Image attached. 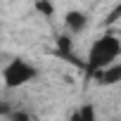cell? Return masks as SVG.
I'll list each match as a JSON object with an SVG mask.
<instances>
[{"label":"cell","mask_w":121,"mask_h":121,"mask_svg":"<svg viewBox=\"0 0 121 121\" xmlns=\"http://www.w3.org/2000/svg\"><path fill=\"white\" fill-rule=\"evenodd\" d=\"M119 55H121V40H119V36L104 33V36L95 38L93 45H90V50H88V59H86V74H88V78L97 69L116 62Z\"/></svg>","instance_id":"6da1fadb"},{"label":"cell","mask_w":121,"mask_h":121,"mask_svg":"<svg viewBox=\"0 0 121 121\" xmlns=\"http://www.w3.org/2000/svg\"><path fill=\"white\" fill-rule=\"evenodd\" d=\"M36 76H38V67L31 64V62H26V59H19V57L12 59V62L3 69V83H5V88H10V90L31 83Z\"/></svg>","instance_id":"7a4b0ae2"},{"label":"cell","mask_w":121,"mask_h":121,"mask_svg":"<svg viewBox=\"0 0 121 121\" xmlns=\"http://www.w3.org/2000/svg\"><path fill=\"white\" fill-rule=\"evenodd\" d=\"M90 78H93L97 86H116V83L121 81V64L112 62V64H107V67L97 69Z\"/></svg>","instance_id":"3957f363"},{"label":"cell","mask_w":121,"mask_h":121,"mask_svg":"<svg viewBox=\"0 0 121 121\" xmlns=\"http://www.w3.org/2000/svg\"><path fill=\"white\" fill-rule=\"evenodd\" d=\"M64 24H67L69 33H83L88 29V14L81 10H69L64 14Z\"/></svg>","instance_id":"277c9868"},{"label":"cell","mask_w":121,"mask_h":121,"mask_svg":"<svg viewBox=\"0 0 121 121\" xmlns=\"http://www.w3.org/2000/svg\"><path fill=\"white\" fill-rule=\"evenodd\" d=\"M71 121H95V109L90 104H83L76 114H71Z\"/></svg>","instance_id":"5b68a950"},{"label":"cell","mask_w":121,"mask_h":121,"mask_svg":"<svg viewBox=\"0 0 121 121\" xmlns=\"http://www.w3.org/2000/svg\"><path fill=\"white\" fill-rule=\"evenodd\" d=\"M71 36L69 33H62L57 38V50H59V55H64V57H69V52H71Z\"/></svg>","instance_id":"8992f818"},{"label":"cell","mask_w":121,"mask_h":121,"mask_svg":"<svg viewBox=\"0 0 121 121\" xmlns=\"http://www.w3.org/2000/svg\"><path fill=\"white\" fill-rule=\"evenodd\" d=\"M36 10H38V14H45V17H52L55 14L52 0H36Z\"/></svg>","instance_id":"52a82bcc"},{"label":"cell","mask_w":121,"mask_h":121,"mask_svg":"<svg viewBox=\"0 0 121 121\" xmlns=\"http://www.w3.org/2000/svg\"><path fill=\"white\" fill-rule=\"evenodd\" d=\"M3 114H5V107H3V104H0V116H3Z\"/></svg>","instance_id":"ba28073f"}]
</instances>
